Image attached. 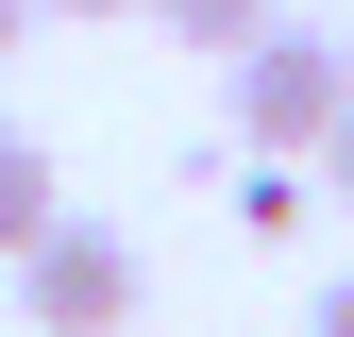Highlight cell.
<instances>
[{"mask_svg":"<svg viewBox=\"0 0 354 337\" xmlns=\"http://www.w3.org/2000/svg\"><path fill=\"white\" fill-rule=\"evenodd\" d=\"M51 220H68V168H51V135H17V118H0V270H17Z\"/></svg>","mask_w":354,"mask_h":337,"instance_id":"3","label":"cell"},{"mask_svg":"<svg viewBox=\"0 0 354 337\" xmlns=\"http://www.w3.org/2000/svg\"><path fill=\"white\" fill-rule=\"evenodd\" d=\"M34 17H51V0H0V68H17V51H34Z\"/></svg>","mask_w":354,"mask_h":337,"instance_id":"6","label":"cell"},{"mask_svg":"<svg viewBox=\"0 0 354 337\" xmlns=\"http://www.w3.org/2000/svg\"><path fill=\"white\" fill-rule=\"evenodd\" d=\"M270 17H287V0H152V34H169V51H253Z\"/></svg>","mask_w":354,"mask_h":337,"instance_id":"4","label":"cell"},{"mask_svg":"<svg viewBox=\"0 0 354 337\" xmlns=\"http://www.w3.org/2000/svg\"><path fill=\"white\" fill-rule=\"evenodd\" d=\"M236 220H253V236H287V220H304V152H253V186H236Z\"/></svg>","mask_w":354,"mask_h":337,"instance_id":"5","label":"cell"},{"mask_svg":"<svg viewBox=\"0 0 354 337\" xmlns=\"http://www.w3.org/2000/svg\"><path fill=\"white\" fill-rule=\"evenodd\" d=\"M219 84H236V152H304L321 168V135L354 118V51L304 34V17H270L253 51H219Z\"/></svg>","mask_w":354,"mask_h":337,"instance_id":"1","label":"cell"},{"mask_svg":"<svg viewBox=\"0 0 354 337\" xmlns=\"http://www.w3.org/2000/svg\"><path fill=\"white\" fill-rule=\"evenodd\" d=\"M51 17H152V0H51Z\"/></svg>","mask_w":354,"mask_h":337,"instance_id":"9","label":"cell"},{"mask_svg":"<svg viewBox=\"0 0 354 337\" xmlns=\"http://www.w3.org/2000/svg\"><path fill=\"white\" fill-rule=\"evenodd\" d=\"M321 186H337V202H354V118H337V135H321Z\"/></svg>","mask_w":354,"mask_h":337,"instance_id":"7","label":"cell"},{"mask_svg":"<svg viewBox=\"0 0 354 337\" xmlns=\"http://www.w3.org/2000/svg\"><path fill=\"white\" fill-rule=\"evenodd\" d=\"M17 304H34V337H118L136 320V236L118 220H51L17 253Z\"/></svg>","mask_w":354,"mask_h":337,"instance_id":"2","label":"cell"},{"mask_svg":"<svg viewBox=\"0 0 354 337\" xmlns=\"http://www.w3.org/2000/svg\"><path fill=\"white\" fill-rule=\"evenodd\" d=\"M304 337H354V287H321V320H304Z\"/></svg>","mask_w":354,"mask_h":337,"instance_id":"8","label":"cell"}]
</instances>
